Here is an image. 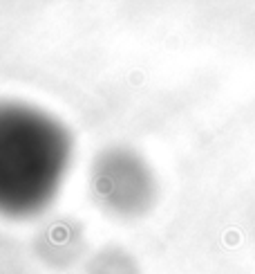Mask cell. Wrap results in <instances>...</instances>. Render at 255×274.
<instances>
[{
	"label": "cell",
	"mask_w": 255,
	"mask_h": 274,
	"mask_svg": "<svg viewBox=\"0 0 255 274\" xmlns=\"http://www.w3.org/2000/svg\"><path fill=\"white\" fill-rule=\"evenodd\" d=\"M70 151L56 119L25 103H0V214L43 209L65 178Z\"/></svg>",
	"instance_id": "1"
},
{
	"label": "cell",
	"mask_w": 255,
	"mask_h": 274,
	"mask_svg": "<svg viewBox=\"0 0 255 274\" xmlns=\"http://www.w3.org/2000/svg\"><path fill=\"white\" fill-rule=\"evenodd\" d=\"M92 274H135V265L121 252L112 250L99 256V261L92 268Z\"/></svg>",
	"instance_id": "3"
},
{
	"label": "cell",
	"mask_w": 255,
	"mask_h": 274,
	"mask_svg": "<svg viewBox=\"0 0 255 274\" xmlns=\"http://www.w3.org/2000/svg\"><path fill=\"white\" fill-rule=\"evenodd\" d=\"M94 191L112 211L132 216L148 207L152 178L135 153L116 148L99 157L94 167Z\"/></svg>",
	"instance_id": "2"
}]
</instances>
